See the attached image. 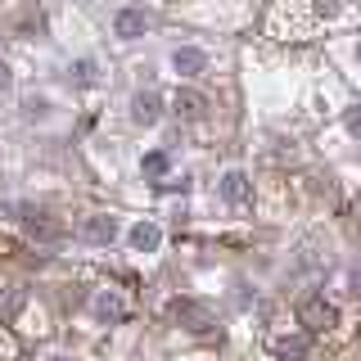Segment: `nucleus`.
<instances>
[{
	"instance_id": "1",
	"label": "nucleus",
	"mask_w": 361,
	"mask_h": 361,
	"mask_svg": "<svg viewBox=\"0 0 361 361\" xmlns=\"http://www.w3.org/2000/svg\"><path fill=\"white\" fill-rule=\"evenodd\" d=\"M298 316H302V325H307V330H316V334H325V330H334V321H338V312L330 307V302L321 298V293H316V298H307L298 307Z\"/></svg>"
},
{
	"instance_id": "2",
	"label": "nucleus",
	"mask_w": 361,
	"mask_h": 361,
	"mask_svg": "<svg viewBox=\"0 0 361 361\" xmlns=\"http://www.w3.org/2000/svg\"><path fill=\"white\" fill-rule=\"evenodd\" d=\"M9 212H18L23 226H27V235H37V240H59V235H63V226H59V221H50V217H45V212H37V208L9 203Z\"/></svg>"
},
{
	"instance_id": "3",
	"label": "nucleus",
	"mask_w": 361,
	"mask_h": 361,
	"mask_svg": "<svg viewBox=\"0 0 361 361\" xmlns=\"http://www.w3.org/2000/svg\"><path fill=\"white\" fill-rule=\"evenodd\" d=\"M127 244L135 253H158V248H163V226L158 221H135L127 231Z\"/></svg>"
},
{
	"instance_id": "4",
	"label": "nucleus",
	"mask_w": 361,
	"mask_h": 361,
	"mask_svg": "<svg viewBox=\"0 0 361 361\" xmlns=\"http://www.w3.org/2000/svg\"><path fill=\"white\" fill-rule=\"evenodd\" d=\"M131 118L140 122V127H154V122L163 118V99H158V90H135V95H131Z\"/></svg>"
},
{
	"instance_id": "5",
	"label": "nucleus",
	"mask_w": 361,
	"mask_h": 361,
	"mask_svg": "<svg viewBox=\"0 0 361 361\" xmlns=\"http://www.w3.org/2000/svg\"><path fill=\"white\" fill-rule=\"evenodd\" d=\"M113 32H118L122 41H135L149 32V14L145 9H118V18H113Z\"/></svg>"
},
{
	"instance_id": "6",
	"label": "nucleus",
	"mask_w": 361,
	"mask_h": 361,
	"mask_svg": "<svg viewBox=\"0 0 361 361\" xmlns=\"http://www.w3.org/2000/svg\"><path fill=\"white\" fill-rule=\"evenodd\" d=\"M118 235H122L118 217H86L82 221V240H90V244H113Z\"/></svg>"
},
{
	"instance_id": "7",
	"label": "nucleus",
	"mask_w": 361,
	"mask_h": 361,
	"mask_svg": "<svg viewBox=\"0 0 361 361\" xmlns=\"http://www.w3.org/2000/svg\"><path fill=\"white\" fill-rule=\"evenodd\" d=\"M172 68L180 77H199V73H208V54L195 50V45H180V50H172Z\"/></svg>"
},
{
	"instance_id": "8",
	"label": "nucleus",
	"mask_w": 361,
	"mask_h": 361,
	"mask_svg": "<svg viewBox=\"0 0 361 361\" xmlns=\"http://www.w3.org/2000/svg\"><path fill=\"white\" fill-rule=\"evenodd\" d=\"M176 321L185 325V330H195V334H203V330H212V312L203 307V302H176Z\"/></svg>"
},
{
	"instance_id": "9",
	"label": "nucleus",
	"mask_w": 361,
	"mask_h": 361,
	"mask_svg": "<svg viewBox=\"0 0 361 361\" xmlns=\"http://www.w3.org/2000/svg\"><path fill=\"white\" fill-rule=\"evenodd\" d=\"M90 312H95L99 321H122V316H127V302H122L113 289H99L95 302H90Z\"/></svg>"
},
{
	"instance_id": "10",
	"label": "nucleus",
	"mask_w": 361,
	"mask_h": 361,
	"mask_svg": "<svg viewBox=\"0 0 361 361\" xmlns=\"http://www.w3.org/2000/svg\"><path fill=\"white\" fill-rule=\"evenodd\" d=\"M221 199L226 203H248V176L240 167H231V172L221 176Z\"/></svg>"
},
{
	"instance_id": "11",
	"label": "nucleus",
	"mask_w": 361,
	"mask_h": 361,
	"mask_svg": "<svg viewBox=\"0 0 361 361\" xmlns=\"http://www.w3.org/2000/svg\"><path fill=\"white\" fill-rule=\"evenodd\" d=\"M271 348H276V357H285V361L307 357V338H271Z\"/></svg>"
},
{
	"instance_id": "12",
	"label": "nucleus",
	"mask_w": 361,
	"mask_h": 361,
	"mask_svg": "<svg viewBox=\"0 0 361 361\" xmlns=\"http://www.w3.org/2000/svg\"><path fill=\"white\" fill-rule=\"evenodd\" d=\"M176 113L199 118V113H203V95H195V90H180V95H176Z\"/></svg>"
},
{
	"instance_id": "13",
	"label": "nucleus",
	"mask_w": 361,
	"mask_h": 361,
	"mask_svg": "<svg viewBox=\"0 0 361 361\" xmlns=\"http://www.w3.org/2000/svg\"><path fill=\"white\" fill-rule=\"evenodd\" d=\"M95 73H99L95 59H77V63H73V77H77L82 86H86V82H95Z\"/></svg>"
},
{
	"instance_id": "14",
	"label": "nucleus",
	"mask_w": 361,
	"mask_h": 361,
	"mask_svg": "<svg viewBox=\"0 0 361 361\" xmlns=\"http://www.w3.org/2000/svg\"><path fill=\"white\" fill-rule=\"evenodd\" d=\"M167 172V154H145V176H163Z\"/></svg>"
},
{
	"instance_id": "15",
	"label": "nucleus",
	"mask_w": 361,
	"mask_h": 361,
	"mask_svg": "<svg viewBox=\"0 0 361 361\" xmlns=\"http://www.w3.org/2000/svg\"><path fill=\"white\" fill-rule=\"evenodd\" d=\"M343 127H348V135H357V140H361V109H348L343 113Z\"/></svg>"
},
{
	"instance_id": "16",
	"label": "nucleus",
	"mask_w": 361,
	"mask_h": 361,
	"mask_svg": "<svg viewBox=\"0 0 361 361\" xmlns=\"http://www.w3.org/2000/svg\"><path fill=\"white\" fill-rule=\"evenodd\" d=\"M18 307H23V293H18V289H14V293H9V298H5V302H0V312H5V316H9V312H18Z\"/></svg>"
},
{
	"instance_id": "17",
	"label": "nucleus",
	"mask_w": 361,
	"mask_h": 361,
	"mask_svg": "<svg viewBox=\"0 0 361 361\" xmlns=\"http://www.w3.org/2000/svg\"><path fill=\"white\" fill-rule=\"evenodd\" d=\"M9 86H14V73H9V63L0 59V90H9Z\"/></svg>"
},
{
	"instance_id": "18",
	"label": "nucleus",
	"mask_w": 361,
	"mask_h": 361,
	"mask_svg": "<svg viewBox=\"0 0 361 361\" xmlns=\"http://www.w3.org/2000/svg\"><path fill=\"white\" fill-rule=\"evenodd\" d=\"M27 118H45V99H27Z\"/></svg>"
},
{
	"instance_id": "19",
	"label": "nucleus",
	"mask_w": 361,
	"mask_h": 361,
	"mask_svg": "<svg viewBox=\"0 0 361 361\" xmlns=\"http://www.w3.org/2000/svg\"><path fill=\"white\" fill-rule=\"evenodd\" d=\"M45 361H68V357H45Z\"/></svg>"
},
{
	"instance_id": "20",
	"label": "nucleus",
	"mask_w": 361,
	"mask_h": 361,
	"mask_svg": "<svg viewBox=\"0 0 361 361\" xmlns=\"http://www.w3.org/2000/svg\"><path fill=\"white\" fill-rule=\"evenodd\" d=\"M357 59H361V45H357Z\"/></svg>"
}]
</instances>
